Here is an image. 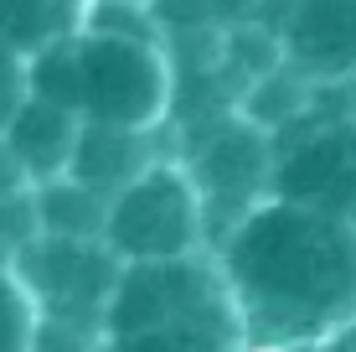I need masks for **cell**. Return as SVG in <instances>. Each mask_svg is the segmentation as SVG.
Here are the masks:
<instances>
[{
	"mask_svg": "<svg viewBox=\"0 0 356 352\" xmlns=\"http://www.w3.org/2000/svg\"><path fill=\"white\" fill-rule=\"evenodd\" d=\"M222 280L259 347L325 342L356 321V228L268 197L232 223Z\"/></svg>",
	"mask_w": 356,
	"mask_h": 352,
	"instance_id": "obj_1",
	"label": "cell"
},
{
	"mask_svg": "<svg viewBox=\"0 0 356 352\" xmlns=\"http://www.w3.org/2000/svg\"><path fill=\"white\" fill-rule=\"evenodd\" d=\"M21 285L31 290L42 326H63L88 342H104V321L114 306V290L124 280V259L104 238H57L36 234L16 264Z\"/></svg>",
	"mask_w": 356,
	"mask_h": 352,
	"instance_id": "obj_2",
	"label": "cell"
},
{
	"mask_svg": "<svg viewBox=\"0 0 356 352\" xmlns=\"http://www.w3.org/2000/svg\"><path fill=\"white\" fill-rule=\"evenodd\" d=\"M202 228H207V202L196 192L191 171L150 166L140 181H129L114 197L104 244L124 264H170L196 254Z\"/></svg>",
	"mask_w": 356,
	"mask_h": 352,
	"instance_id": "obj_3",
	"label": "cell"
},
{
	"mask_svg": "<svg viewBox=\"0 0 356 352\" xmlns=\"http://www.w3.org/2000/svg\"><path fill=\"white\" fill-rule=\"evenodd\" d=\"M83 57V125L150 130L165 109V68L150 42L129 36H88L78 42Z\"/></svg>",
	"mask_w": 356,
	"mask_h": 352,
	"instance_id": "obj_4",
	"label": "cell"
},
{
	"mask_svg": "<svg viewBox=\"0 0 356 352\" xmlns=\"http://www.w3.org/2000/svg\"><path fill=\"white\" fill-rule=\"evenodd\" d=\"M217 306H232V290L196 254L170 259V264H124L104 337H134V332H150V326H170V321L202 316V311H217Z\"/></svg>",
	"mask_w": 356,
	"mask_h": 352,
	"instance_id": "obj_5",
	"label": "cell"
},
{
	"mask_svg": "<svg viewBox=\"0 0 356 352\" xmlns=\"http://www.w3.org/2000/svg\"><path fill=\"white\" fill-rule=\"evenodd\" d=\"M274 197L356 228V125H321L300 145L279 151Z\"/></svg>",
	"mask_w": 356,
	"mask_h": 352,
	"instance_id": "obj_6",
	"label": "cell"
},
{
	"mask_svg": "<svg viewBox=\"0 0 356 352\" xmlns=\"http://www.w3.org/2000/svg\"><path fill=\"white\" fill-rule=\"evenodd\" d=\"M274 145L264 125H222L212 140L196 151L191 181L202 192L207 213H238V223L253 208H264V192L274 197Z\"/></svg>",
	"mask_w": 356,
	"mask_h": 352,
	"instance_id": "obj_7",
	"label": "cell"
},
{
	"mask_svg": "<svg viewBox=\"0 0 356 352\" xmlns=\"http://www.w3.org/2000/svg\"><path fill=\"white\" fill-rule=\"evenodd\" d=\"M284 42L294 68L310 78L356 72V0H294Z\"/></svg>",
	"mask_w": 356,
	"mask_h": 352,
	"instance_id": "obj_8",
	"label": "cell"
},
{
	"mask_svg": "<svg viewBox=\"0 0 356 352\" xmlns=\"http://www.w3.org/2000/svg\"><path fill=\"white\" fill-rule=\"evenodd\" d=\"M78 140H83V114L57 109L47 99H26L21 114L10 119V130H6V145H10V155H16V166L26 171L31 187L63 181L72 171Z\"/></svg>",
	"mask_w": 356,
	"mask_h": 352,
	"instance_id": "obj_9",
	"label": "cell"
},
{
	"mask_svg": "<svg viewBox=\"0 0 356 352\" xmlns=\"http://www.w3.org/2000/svg\"><path fill=\"white\" fill-rule=\"evenodd\" d=\"M150 171V161H145V130H114V125H83V140H78V155H72V181H83V187L104 192L108 202L119 197V192L129 187V181H140Z\"/></svg>",
	"mask_w": 356,
	"mask_h": 352,
	"instance_id": "obj_10",
	"label": "cell"
},
{
	"mask_svg": "<svg viewBox=\"0 0 356 352\" xmlns=\"http://www.w3.org/2000/svg\"><path fill=\"white\" fill-rule=\"evenodd\" d=\"M238 306H217L202 316L170 321V326H150L134 337H104L98 352H232L238 347Z\"/></svg>",
	"mask_w": 356,
	"mask_h": 352,
	"instance_id": "obj_11",
	"label": "cell"
},
{
	"mask_svg": "<svg viewBox=\"0 0 356 352\" xmlns=\"http://www.w3.org/2000/svg\"><path fill=\"white\" fill-rule=\"evenodd\" d=\"M31 197H36V223H42V234H57V238H104L108 208H114L104 192L83 187V181H72V176L31 187Z\"/></svg>",
	"mask_w": 356,
	"mask_h": 352,
	"instance_id": "obj_12",
	"label": "cell"
},
{
	"mask_svg": "<svg viewBox=\"0 0 356 352\" xmlns=\"http://www.w3.org/2000/svg\"><path fill=\"white\" fill-rule=\"evenodd\" d=\"M83 0H0V42L16 52H47L67 42Z\"/></svg>",
	"mask_w": 356,
	"mask_h": 352,
	"instance_id": "obj_13",
	"label": "cell"
},
{
	"mask_svg": "<svg viewBox=\"0 0 356 352\" xmlns=\"http://www.w3.org/2000/svg\"><path fill=\"white\" fill-rule=\"evenodd\" d=\"M31 99H47L57 109L83 114V57H78V42H57V47H47V52H36Z\"/></svg>",
	"mask_w": 356,
	"mask_h": 352,
	"instance_id": "obj_14",
	"label": "cell"
},
{
	"mask_svg": "<svg viewBox=\"0 0 356 352\" xmlns=\"http://www.w3.org/2000/svg\"><path fill=\"white\" fill-rule=\"evenodd\" d=\"M42 311L16 270H0V352H36Z\"/></svg>",
	"mask_w": 356,
	"mask_h": 352,
	"instance_id": "obj_15",
	"label": "cell"
},
{
	"mask_svg": "<svg viewBox=\"0 0 356 352\" xmlns=\"http://www.w3.org/2000/svg\"><path fill=\"white\" fill-rule=\"evenodd\" d=\"M36 234H42V223H36V197L31 192H16V197L0 202V270H16Z\"/></svg>",
	"mask_w": 356,
	"mask_h": 352,
	"instance_id": "obj_16",
	"label": "cell"
},
{
	"mask_svg": "<svg viewBox=\"0 0 356 352\" xmlns=\"http://www.w3.org/2000/svg\"><path fill=\"white\" fill-rule=\"evenodd\" d=\"M26 99H31V68H21V52L0 42V140H6L10 119L21 114Z\"/></svg>",
	"mask_w": 356,
	"mask_h": 352,
	"instance_id": "obj_17",
	"label": "cell"
},
{
	"mask_svg": "<svg viewBox=\"0 0 356 352\" xmlns=\"http://www.w3.org/2000/svg\"><path fill=\"white\" fill-rule=\"evenodd\" d=\"M16 192H31V181H26V171L16 166L10 145L0 140V202H6V197H16Z\"/></svg>",
	"mask_w": 356,
	"mask_h": 352,
	"instance_id": "obj_18",
	"label": "cell"
},
{
	"mask_svg": "<svg viewBox=\"0 0 356 352\" xmlns=\"http://www.w3.org/2000/svg\"><path fill=\"white\" fill-rule=\"evenodd\" d=\"M351 352H356V347H351Z\"/></svg>",
	"mask_w": 356,
	"mask_h": 352,
	"instance_id": "obj_19",
	"label": "cell"
}]
</instances>
